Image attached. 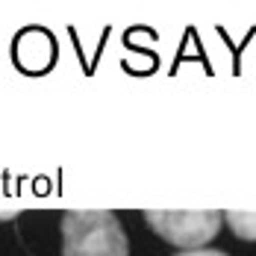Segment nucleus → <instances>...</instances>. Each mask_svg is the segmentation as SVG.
<instances>
[{"label":"nucleus","instance_id":"obj_1","mask_svg":"<svg viewBox=\"0 0 256 256\" xmlns=\"http://www.w3.org/2000/svg\"><path fill=\"white\" fill-rule=\"evenodd\" d=\"M62 256H130L127 232L106 209H71L62 215Z\"/></svg>","mask_w":256,"mask_h":256},{"label":"nucleus","instance_id":"obj_4","mask_svg":"<svg viewBox=\"0 0 256 256\" xmlns=\"http://www.w3.org/2000/svg\"><path fill=\"white\" fill-rule=\"evenodd\" d=\"M174 256H227V254H221V250H209V248H204V250H180V254Z\"/></svg>","mask_w":256,"mask_h":256},{"label":"nucleus","instance_id":"obj_3","mask_svg":"<svg viewBox=\"0 0 256 256\" xmlns=\"http://www.w3.org/2000/svg\"><path fill=\"white\" fill-rule=\"evenodd\" d=\"M224 221L230 224L232 236L244 238V242H256V212H224Z\"/></svg>","mask_w":256,"mask_h":256},{"label":"nucleus","instance_id":"obj_2","mask_svg":"<svg viewBox=\"0 0 256 256\" xmlns=\"http://www.w3.org/2000/svg\"><path fill=\"white\" fill-rule=\"evenodd\" d=\"M144 221L168 244L182 248V250H204V244H209L221 230L224 212L218 209H148Z\"/></svg>","mask_w":256,"mask_h":256}]
</instances>
